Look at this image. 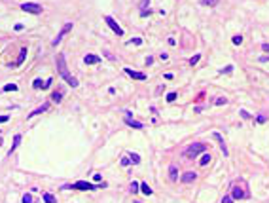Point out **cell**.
Listing matches in <instances>:
<instances>
[{
    "label": "cell",
    "instance_id": "37",
    "mask_svg": "<svg viewBox=\"0 0 269 203\" xmlns=\"http://www.w3.org/2000/svg\"><path fill=\"white\" fill-rule=\"evenodd\" d=\"M101 178H102V177H101V175H99V173H95V175H93V180H95V182H99V180H101Z\"/></svg>",
    "mask_w": 269,
    "mask_h": 203
},
{
    "label": "cell",
    "instance_id": "17",
    "mask_svg": "<svg viewBox=\"0 0 269 203\" xmlns=\"http://www.w3.org/2000/svg\"><path fill=\"white\" fill-rule=\"evenodd\" d=\"M61 99H63V93L61 91H53L51 93V101L53 103H61Z\"/></svg>",
    "mask_w": 269,
    "mask_h": 203
},
{
    "label": "cell",
    "instance_id": "38",
    "mask_svg": "<svg viewBox=\"0 0 269 203\" xmlns=\"http://www.w3.org/2000/svg\"><path fill=\"white\" fill-rule=\"evenodd\" d=\"M10 120V116H0V123H4V122H8Z\"/></svg>",
    "mask_w": 269,
    "mask_h": 203
},
{
    "label": "cell",
    "instance_id": "20",
    "mask_svg": "<svg viewBox=\"0 0 269 203\" xmlns=\"http://www.w3.org/2000/svg\"><path fill=\"white\" fill-rule=\"evenodd\" d=\"M209 162H210V154H203L201 159H199V165H207Z\"/></svg>",
    "mask_w": 269,
    "mask_h": 203
},
{
    "label": "cell",
    "instance_id": "30",
    "mask_svg": "<svg viewBox=\"0 0 269 203\" xmlns=\"http://www.w3.org/2000/svg\"><path fill=\"white\" fill-rule=\"evenodd\" d=\"M23 203H32V195L31 194H25L23 195Z\"/></svg>",
    "mask_w": 269,
    "mask_h": 203
},
{
    "label": "cell",
    "instance_id": "9",
    "mask_svg": "<svg viewBox=\"0 0 269 203\" xmlns=\"http://www.w3.org/2000/svg\"><path fill=\"white\" fill-rule=\"evenodd\" d=\"M231 198H233V199H243V198H246V194L235 184V186H233V190H231Z\"/></svg>",
    "mask_w": 269,
    "mask_h": 203
},
{
    "label": "cell",
    "instance_id": "4",
    "mask_svg": "<svg viewBox=\"0 0 269 203\" xmlns=\"http://www.w3.org/2000/svg\"><path fill=\"white\" fill-rule=\"evenodd\" d=\"M21 10H23V11H29V13H34V15H38V13H42V6L36 4V2H25V4H21Z\"/></svg>",
    "mask_w": 269,
    "mask_h": 203
},
{
    "label": "cell",
    "instance_id": "7",
    "mask_svg": "<svg viewBox=\"0 0 269 203\" xmlns=\"http://www.w3.org/2000/svg\"><path fill=\"white\" fill-rule=\"evenodd\" d=\"M212 139H216V141L220 142V150L224 152V156H228V146H225V142H224V137L220 135V133H212Z\"/></svg>",
    "mask_w": 269,
    "mask_h": 203
},
{
    "label": "cell",
    "instance_id": "11",
    "mask_svg": "<svg viewBox=\"0 0 269 203\" xmlns=\"http://www.w3.org/2000/svg\"><path fill=\"white\" fill-rule=\"evenodd\" d=\"M83 63H86V65H97V63H101V57H97V55H86V57H83Z\"/></svg>",
    "mask_w": 269,
    "mask_h": 203
},
{
    "label": "cell",
    "instance_id": "1",
    "mask_svg": "<svg viewBox=\"0 0 269 203\" xmlns=\"http://www.w3.org/2000/svg\"><path fill=\"white\" fill-rule=\"evenodd\" d=\"M57 68H59V74L65 78V82L68 83V86H72V87L78 86V80L68 72V67H66V63H65V55H63V53L57 55Z\"/></svg>",
    "mask_w": 269,
    "mask_h": 203
},
{
    "label": "cell",
    "instance_id": "26",
    "mask_svg": "<svg viewBox=\"0 0 269 203\" xmlns=\"http://www.w3.org/2000/svg\"><path fill=\"white\" fill-rule=\"evenodd\" d=\"M233 44H243V36H241V34H237V36H233Z\"/></svg>",
    "mask_w": 269,
    "mask_h": 203
},
{
    "label": "cell",
    "instance_id": "32",
    "mask_svg": "<svg viewBox=\"0 0 269 203\" xmlns=\"http://www.w3.org/2000/svg\"><path fill=\"white\" fill-rule=\"evenodd\" d=\"M131 163V159H129V156H125V158H122V165H129Z\"/></svg>",
    "mask_w": 269,
    "mask_h": 203
},
{
    "label": "cell",
    "instance_id": "23",
    "mask_svg": "<svg viewBox=\"0 0 269 203\" xmlns=\"http://www.w3.org/2000/svg\"><path fill=\"white\" fill-rule=\"evenodd\" d=\"M4 91H17V86H15V83H6Z\"/></svg>",
    "mask_w": 269,
    "mask_h": 203
},
{
    "label": "cell",
    "instance_id": "14",
    "mask_svg": "<svg viewBox=\"0 0 269 203\" xmlns=\"http://www.w3.org/2000/svg\"><path fill=\"white\" fill-rule=\"evenodd\" d=\"M19 142H21V135H15V137H13V144H11V148H10V156H11V154L13 152H15V148H17V146H19Z\"/></svg>",
    "mask_w": 269,
    "mask_h": 203
},
{
    "label": "cell",
    "instance_id": "36",
    "mask_svg": "<svg viewBox=\"0 0 269 203\" xmlns=\"http://www.w3.org/2000/svg\"><path fill=\"white\" fill-rule=\"evenodd\" d=\"M51 82H53V78H49V80H46V82H44V89H46V87H49V86H51Z\"/></svg>",
    "mask_w": 269,
    "mask_h": 203
},
{
    "label": "cell",
    "instance_id": "2",
    "mask_svg": "<svg viewBox=\"0 0 269 203\" xmlns=\"http://www.w3.org/2000/svg\"><path fill=\"white\" fill-rule=\"evenodd\" d=\"M106 184H91V182H86V180H78V182L74 184H66V186H63L65 190H99V188H104Z\"/></svg>",
    "mask_w": 269,
    "mask_h": 203
},
{
    "label": "cell",
    "instance_id": "19",
    "mask_svg": "<svg viewBox=\"0 0 269 203\" xmlns=\"http://www.w3.org/2000/svg\"><path fill=\"white\" fill-rule=\"evenodd\" d=\"M140 190H142V194H146V195H152V188L148 186L146 182H142V184H140Z\"/></svg>",
    "mask_w": 269,
    "mask_h": 203
},
{
    "label": "cell",
    "instance_id": "13",
    "mask_svg": "<svg viewBox=\"0 0 269 203\" xmlns=\"http://www.w3.org/2000/svg\"><path fill=\"white\" fill-rule=\"evenodd\" d=\"M49 108V104L47 103H44V104H42V106H38L36 110H34V112H31V114H29V118H32V116H36V114H42V112H46Z\"/></svg>",
    "mask_w": 269,
    "mask_h": 203
},
{
    "label": "cell",
    "instance_id": "16",
    "mask_svg": "<svg viewBox=\"0 0 269 203\" xmlns=\"http://www.w3.org/2000/svg\"><path fill=\"white\" fill-rule=\"evenodd\" d=\"M25 57H27V47H23V50L19 51V57H17V61H15V67H19L21 63L25 61Z\"/></svg>",
    "mask_w": 269,
    "mask_h": 203
},
{
    "label": "cell",
    "instance_id": "39",
    "mask_svg": "<svg viewBox=\"0 0 269 203\" xmlns=\"http://www.w3.org/2000/svg\"><path fill=\"white\" fill-rule=\"evenodd\" d=\"M241 116H243V118H250V114L246 110H241Z\"/></svg>",
    "mask_w": 269,
    "mask_h": 203
},
{
    "label": "cell",
    "instance_id": "33",
    "mask_svg": "<svg viewBox=\"0 0 269 203\" xmlns=\"http://www.w3.org/2000/svg\"><path fill=\"white\" fill-rule=\"evenodd\" d=\"M131 192H133V194H137V192H138V184H137V182H133V184H131Z\"/></svg>",
    "mask_w": 269,
    "mask_h": 203
},
{
    "label": "cell",
    "instance_id": "15",
    "mask_svg": "<svg viewBox=\"0 0 269 203\" xmlns=\"http://www.w3.org/2000/svg\"><path fill=\"white\" fill-rule=\"evenodd\" d=\"M169 177H171V180H176V178H178V169H176V165H171V167H169Z\"/></svg>",
    "mask_w": 269,
    "mask_h": 203
},
{
    "label": "cell",
    "instance_id": "21",
    "mask_svg": "<svg viewBox=\"0 0 269 203\" xmlns=\"http://www.w3.org/2000/svg\"><path fill=\"white\" fill-rule=\"evenodd\" d=\"M129 159H131V163H134V165L140 163V156L138 154H129Z\"/></svg>",
    "mask_w": 269,
    "mask_h": 203
},
{
    "label": "cell",
    "instance_id": "31",
    "mask_svg": "<svg viewBox=\"0 0 269 203\" xmlns=\"http://www.w3.org/2000/svg\"><path fill=\"white\" fill-rule=\"evenodd\" d=\"M129 44H134V46H140V44H142V40H140V38H133V40H129Z\"/></svg>",
    "mask_w": 269,
    "mask_h": 203
},
{
    "label": "cell",
    "instance_id": "40",
    "mask_svg": "<svg viewBox=\"0 0 269 203\" xmlns=\"http://www.w3.org/2000/svg\"><path fill=\"white\" fill-rule=\"evenodd\" d=\"M261 47H264V50H265V51H269V44H264V46H261Z\"/></svg>",
    "mask_w": 269,
    "mask_h": 203
},
{
    "label": "cell",
    "instance_id": "29",
    "mask_svg": "<svg viewBox=\"0 0 269 203\" xmlns=\"http://www.w3.org/2000/svg\"><path fill=\"white\" fill-rule=\"evenodd\" d=\"M150 6V0H140V8H142V11Z\"/></svg>",
    "mask_w": 269,
    "mask_h": 203
},
{
    "label": "cell",
    "instance_id": "25",
    "mask_svg": "<svg viewBox=\"0 0 269 203\" xmlns=\"http://www.w3.org/2000/svg\"><path fill=\"white\" fill-rule=\"evenodd\" d=\"M220 72H222V74H229V72H233V65H228L225 68H222Z\"/></svg>",
    "mask_w": 269,
    "mask_h": 203
},
{
    "label": "cell",
    "instance_id": "10",
    "mask_svg": "<svg viewBox=\"0 0 269 203\" xmlns=\"http://www.w3.org/2000/svg\"><path fill=\"white\" fill-rule=\"evenodd\" d=\"M125 74H129L131 78H134V80H146L144 72H137V70H131V68H125Z\"/></svg>",
    "mask_w": 269,
    "mask_h": 203
},
{
    "label": "cell",
    "instance_id": "24",
    "mask_svg": "<svg viewBox=\"0 0 269 203\" xmlns=\"http://www.w3.org/2000/svg\"><path fill=\"white\" fill-rule=\"evenodd\" d=\"M32 87L34 89H40V87H44V83H42V80H34L32 82Z\"/></svg>",
    "mask_w": 269,
    "mask_h": 203
},
{
    "label": "cell",
    "instance_id": "34",
    "mask_svg": "<svg viewBox=\"0 0 269 203\" xmlns=\"http://www.w3.org/2000/svg\"><path fill=\"white\" fill-rule=\"evenodd\" d=\"M225 103H228V99H225V97H224V99H222V97H220V99H216V104H218V106H220V104H225Z\"/></svg>",
    "mask_w": 269,
    "mask_h": 203
},
{
    "label": "cell",
    "instance_id": "8",
    "mask_svg": "<svg viewBox=\"0 0 269 203\" xmlns=\"http://www.w3.org/2000/svg\"><path fill=\"white\" fill-rule=\"evenodd\" d=\"M195 178H197V175H195L193 171H186V173L182 175V178H180V180H182L184 184H188V182H193Z\"/></svg>",
    "mask_w": 269,
    "mask_h": 203
},
{
    "label": "cell",
    "instance_id": "41",
    "mask_svg": "<svg viewBox=\"0 0 269 203\" xmlns=\"http://www.w3.org/2000/svg\"><path fill=\"white\" fill-rule=\"evenodd\" d=\"M261 61H269V55H267V57H261Z\"/></svg>",
    "mask_w": 269,
    "mask_h": 203
},
{
    "label": "cell",
    "instance_id": "18",
    "mask_svg": "<svg viewBox=\"0 0 269 203\" xmlns=\"http://www.w3.org/2000/svg\"><path fill=\"white\" fill-rule=\"evenodd\" d=\"M44 201H46V203H57V199L53 198V194H49V192L44 194Z\"/></svg>",
    "mask_w": 269,
    "mask_h": 203
},
{
    "label": "cell",
    "instance_id": "5",
    "mask_svg": "<svg viewBox=\"0 0 269 203\" xmlns=\"http://www.w3.org/2000/svg\"><path fill=\"white\" fill-rule=\"evenodd\" d=\"M104 21H106V25H108L110 29H112V31H114V32L118 34V36H123V29H122V27H119V25L116 23V21L110 17V15H104Z\"/></svg>",
    "mask_w": 269,
    "mask_h": 203
},
{
    "label": "cell",
    "instance_id": "35",
    "mask_svg": "<svg viewBox=\"0 0 269 203\" xmlns=\"http://www.w3.org/2000/svg\"><path fill=\"white\" fill-rule=\"evenodd\" d=\"M222 203H233V198L231 195H225V198L222 199Z\"/></svg>",
    "mask_w": 269,
    "mask_h": 203
},
{
    "label": "cell",
    "instance_id": "6",
    "mask_svg": "<svg viewBox=\"0 0 269 203\" xmlns=\"http://www.w3.org/2000/svg\"><path fill=\"white\" fill-rule=\"evenodd\" d=\"M68 31H72V23H65V25H63V29H61V32L57 34V38H55V40L51 42V46H57V44H59V42L63 40V36H65V34H66Z\"/></svg>",
    "mask_w": 269,
    "mask_h": 203
},
{
    "label": "cell",
    "instance_id": "28",
    "mask_svg": "<svg viewBox=\"0 0 269 203\" xmlns=\"http://www.w3.org/2000/svg\"><path fill=\"white\" fill-rule=\"evenodd\" d=\"M176 97H178V95H176L174 91H171V93H169V95H167V101H169V103H173V101L176 99Z\"/></svg>",
    "mask_w": 269,
    "mask_h": 203
},
{
    "label": "cell",
    "instance_id": "3",
    "mask_svg": "<svg viewBox=\"0 0 269 203\" xmlns=\"http://www.w3.org/2000/svg\"><path fill=\"white\" fill-rule=\"evenodd\" d=\"M207 150V146H205V142H195V144H192V146H188L186 150H184V156H186L188 159H193V158H197L201 152H205Z\"/></svg>",
    "mask_w": 269,
    "mask_h": 203
},
{
    "label": "cell",
    "instance_id": "27",
    "mask_svg": "<svg viewBox=\"0 0 269 203\" xmlns=\"http://www.w3.org/2000/svg\"><path fill=\"white\" fill-rule=\"evenodd\" d=\"M197 63H199V53H197V55H193V57L190 59V65H192V67H193V65H197Z\"/></svg>",
    "mask_w": 269,
    "mask_h": 203
},
{
    "label": "cell",
    "instance_id": "42",
    "mask_svg": "<svg viewBox=\"0 0 269 203\" xmlns=\"http://www.w3.org/2000/svg\"><path fill=\"white\" fill-rule=\"evenodd\" d=\"M0 146H2V137H0Z\"/></svg>",
    "mask_w": 269,
    "mask_h": 203
},
{
    "label": "cell",
    "instance_id": "12",
    "mask_svg": "<svg viewBox=\"0 0 269 203\" xmlns=\"http://www.w3.org/2000/svg\"><path fill=\"white\" fill-rule=\"evenodd\" d=\"M125 123L129 125V127H133V129H142L144 127L140 122H134V120H131V118H125Z\"/></svg>",
    "mask_w": 269,
    "mask_h": 203
},
{
    "label": "cell",
    "instance_id": "22",
    "mask_svg": "<svg viewBox=\"0 0 269 203\" xmlns=\"http://www.w3.org/2000/svg\"><path fill=\"white\" fill-rule=\"evenodd\" d=\"M218 2H220V0H201L203 6H210V8H212V6H216Z\"/></svg>",
    "mask_w": 269,
    "mask_h": 203
}]
</instances>
